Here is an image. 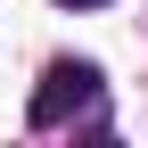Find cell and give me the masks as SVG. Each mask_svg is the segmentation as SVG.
Listing matches in <instances>:
<instances>
[{"instance_id":"obj_1","label":"cell","mask_w":148,"mask_h":148,"mask_svg":"<svg viewBox=\"0 0 148 148\" xmlns=\"http://www.w3.org/2000/svg\"><path fill=\"white\" fill-rule=\"evenodd\" d=\"M99 107V66L90 58H58L33 82V99H25V123L33 132H58V123H74V115H90Z\"/></svg>"},{"instance_id":"obj_2","label":"cell","mask_w":148,"mask_h":148,"mask_svg":"<svg viewBox=\"0 0 148 148\" xmlns=\"http://www.w3.org/2000/svg\"><path fill=\"white\" fill-rule=\"evenodd\" d=\"M58 8H99V0H58Z\"/></svg>"}]
</instances>
